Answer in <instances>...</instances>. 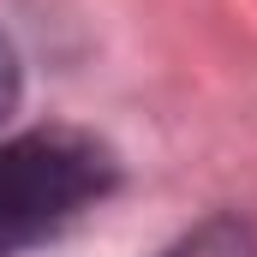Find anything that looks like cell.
Returning a JSON list of instances; mask_svg holds the SVG:
<instances>
[{
  "label": "cell",
  "mask_w": 257,
  "mask_h": 257,
  "mask_svg": "<svg viewBox=\"0 0 257 257\" xmlns=\"http://www.w3.org/2000/svg\"><path fill=\"white\" fill-rule=\"evenodd\" d=\"M18 108V54H12V42L0 36V120Z\"/></svg>",
  "instance_id": "obj_3"
},
{
  "label": "cell",
  "mask_w": 257,
  "mask_h": 257,
  "mask_svg": "<svg viewBox=\"0 0 257 257\" xmlns=\"http://www.w3.org/2000/svg\"><path fill=\"white\" fill-rule=\"evenodd\" d=\"M162 257H257V221L251 215H209L186 239H174Z\"/></svg>",
  "instance_id": "obj_2"
},
{
  "label": "cell",
  "mask_w": 257,
  "mask_h": 257,
  "mask_svg": "<svg viewBox=\"0 0 257 257\" xmlns=\"http://www.w3.org/2000/svg\"><path fill=\"white\" fill-rule=\"evenodd\" d=\"M114 180L120 168L108 144H96L90 132L48 126L0 144V257L12 245H30L66 227L90 203H102L114 192Z\"/></svg>",
  "instance_id": "obj_1"
}]
</instances>
